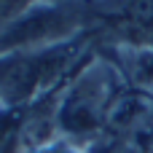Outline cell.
<instances>
[{
	"instance_id": "cell-1",
	"label": "cell",
	"mask_w": 153,
	"mask_h": 153,
	"mask_svg": "<svg viewBox=\"0 0 153 153\" xmlns=\"http://www.w3.org/2000/svg\"><path fill=\"white\" fill-rule=\"evenodd\" d=\"M70 24H73V16L65 8H59V5H46V8H38V11H30L19 22L5 27V32L0 35V48H11L13 51L19 46L40 43L46 38L59 35Z\"/></svg>"
},
{
	"instance_id": "cell-2",
	"label": "cell",
	"mask_w": 153,
	"mask_h": 153,
	"mask_svg": "<svg viewBox=\"0 0 153 153\" xmlns=\"http://www.w3.org/2000/svg\"><path fill=\"white\" fill-rule=\"evenodd\" d=\"M13 137V118L11 113H0V145H5Z\"/></svg>"
},
{
	"instance_id": "cell-3",
	"label": "cell",
	"mask_w": 153,
	"mask_h": 153,
	"mask_svg": "<svg viewBox=\"0 0 153 153\" xmlns=\"http://www.w3.org/2000/svg\"><path fill=\"white\" fill-rule=\"evenodd\" d=\"M22 5H24V0H0V22L13 16V13H19Z\"/></svg>"
},
{
	"instance_id": "cell-4",
	"label": "cell",
	"mask_w": 153,
	"mask_h": 153,
	"mask_svg": "<svg viewBox=\"0 0 153 153\" xmlns=\"http://www.w3.org/2000/svg\"><path fill=\"white\" fill-rule=\"evenodd\" d=\"M35 153H73V151L65 148V145H48V148H38Z\"/></svg>"
}]
</instances>
